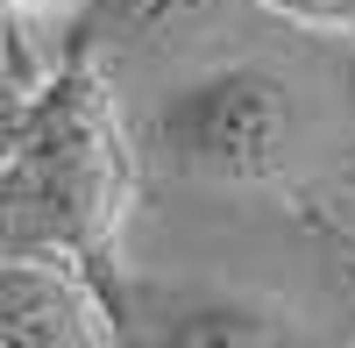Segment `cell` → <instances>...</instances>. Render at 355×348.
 I'll return each instance as SVG.
<instances>
[{
	"mask_svg": "<svg viewBox=\"0 0 355 348\" xmlns=\"http://www.w3.org/2000/svg\"><path fill=\"white\" fill-rule=\"evenodd\" d=\"M135 199V150L93 57H64L36 85V114L0 171V249H50L85 263L128 313L121 220Z\"/></svg>",
	"mask_w": 355,
	"mask_h": 348,
	"instance_id": "6da1fadb",
	"label": "cell"
},
{
	"mask_svg": "<svg viewBox=\"0 0 355 348\" xmlns=\"http://www.w3.org/2000/svg\"><path fill=\"white\" fill-rule=\"evenodd\" d=\"M157 157L178 178L199 185H277L291 157H299V100H291V78L242 57V64H214L185 78L178 93L157 107L150 121Z\"/></svg>",
	"mask_w": 355,
	"mask_h": 348,
	"instance_id": "7a4b0ae2",
	"label": "cell"
},
{
	"mask_svg": "<svg viewBox=\"0 0 355 348\" xmlns=\"http://www.w3.org/2000/svg\"><path fill=\"white\" fill-rule=\"evenodd\" d=\"M128 313L107 284L50 249H0V348H114Z\"/></svg>",
	"mask_w": 355,
	"mask_h": 348,
	"instance_id": "3957f363",
	"label": "cell"
},
{
	"mask_svg": "<svg viewBox=\"0 0 355 348\" xmlns=\"http://www.w3.org/2000/svg\"><path fill=\"white\" fill-rule=\"evenodd\" d=\"M164 341H299V327H291V313L277 306H256V299H178L164 313Z\"/></svg>",
	"mask_w": 355,
	"mask_h": 348,
	"instance_id": "277c9868",
	"label": "cell"
},
{
	"mask_svg": "<svg viewBox=\"0 0 355 348\" xmlns=\"http://www.w3.org/2000/svg\"><path fill=\"white\" fill-rule=\"evenodd\" d=\"M220 0H107V21L121 36H178V28L206 21Z\"/></svg>",
	"mask_w": 355,
	"mask_h": 348,
	"instance_id": "5b68a950",
	"label": "cell"
},
{
	"mask_svg": "<svg viewBox=\"0 0 355 348\" xmlns=\"http://www.w3.org/2000/svg\"><path fill=\"white\" fill-rule=\"evenodd\" d=\"M36 71L21 64V57L8 50L0 57V171L15 164V150H21V135H28V114H36Z\"/></svg>",
	"mask_w": 355,
	"mask_h": 348,
	"instance_id": "8992f818",
	"label": "cell"
},
{
	"mask_svg": "<svg viewBox=\"0 0 355 348\" xmlns=\"http://www.w3.org/2000/svg\"><path fill=\"white\" fill-rule=\"evenodd\" d=\"M263 8L299 28H355V0H263Z\"/></svg>",
	"mask_w": 355,
	"mask_h": 348,
	"instance_id": "52a82bcc",
	"label": "cell"
},
{
	"mask_svg": "<svg viewBox=\"0 0 355 348\" xmlns=\"http://www.w3.org/2000/svg\"><path fill=\"white\" fill-rule=\"evenodd\" d=\"M78 8V0H8V15H15V36L21 28H36V21H64Z\"/></svg>",
	"mask_w": 355,
	"mask_h": 348,
	"instance_id": "ba28073f",
	"label": "cell"
},
{
	"mask_svg": "<svg viewBox=\"0 0 355 348\" xmlns=\"http://www.w3.org/2000/svg\"><path fill=\"white\" fill-rule=\"evenodd\" d=\"M15 43V15H8V0H0V50Z\"/></svg>",
	"mask_w": 355,
	"mask_h": 348,
	"instance_id": "9c48e42d",
	"label": "cell"
}]
</instances>
